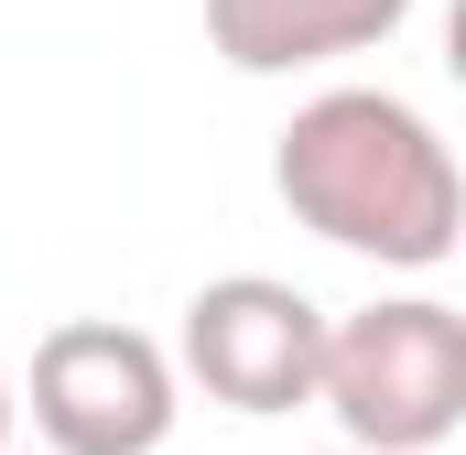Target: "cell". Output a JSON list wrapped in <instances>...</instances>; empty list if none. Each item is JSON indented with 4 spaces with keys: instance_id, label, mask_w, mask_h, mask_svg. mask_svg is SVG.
I'll use <instances>...</instances> for the list:
<instances>
[{
    "instance_id": "1",
    "label": "cell",
    "mask_w": 466,
    "mask_h": 455,
    "mask_svg": "<svg viewBox=\"0 0 466 455\" xmlns=\"http://www.w3.org/2000/svg\"><path fill=\"white\" fill-rule=\"evenodd\" d=\"M271 185H282V207L315 238H337L358 260H390V271L456 260V228H466L456 152L390 87H326V98H304L293 130H282V152H271Z\"/></svg>"
},
{
    "instance_id": "4",
    "label": "cell",
    "mask_w": 466,
    "mask_h": 455,
    "mask_svg": "<svg viewBox=\"0 0 466 455\" xmlns=\"http://www.w3.org/2000/svg\"><path fill=\"white\" fill-rule=\"evenodd\" d=\"M315 358H326V304L271 271H228L185 304V379L228 412H304Z\"/></svg>"
},
{
    "instance_id": "7",
    "label": "cell",
    "mask_w": 466,
    "mask_h": 455,
    "mask_svg": "<svg viewBox=\"0 0 466 455\" xmlns=\"http://www.w3.org/2000/svg\"><path fill=\"white\" fill-rule=\"evenodd\" d=\"M348 455H358V445H348Z\"/></svg>"
},
{
    "instance_id": "6",
    "label": "cell",
    "mask_w": 466,
    "mask_h": 455,
    "mask_svg": "<svg viewBox=\"0 0 466 455\" xmlns=\"http://www.w3.org/2000/svg\"><path fill=\"white\" fill-rule=\"evenodd\" d=\"M0 445H11V379H0Z\"/></svg>"
},
{
    "instance_id": "5",
    "label": "cell",
    "mask_w": 466,
    "mask_h": 455,
    "mask_svg": "<svg viewBox=\"0 0 466 455\" xmlns=\"http://www.w3.org/2000/svg\"><path fill=\"white\" fill-rule=\"evenodd\" d=\"M401 22H412V0H207V44L238 76L326 66V55H358V44H380Z\"/></svg>"
},
{
    "instance_id": "2",
    "label": "cell",
    "mask_w": 466,
    "mask_h": 455,
    "mask_svg": "<svg viewBox=\"0 0 466 455\" xmlns=\"http://www.w3.org/2000/svg\"><path fill=\"white\" fill-rule=\"evenodd\" d=\"M315 401L348 423L358 455H423L466 423V315L434 293H390L326 315V358H315Z\"/></svg>"
},
{
    "instance_id": "3",
    "label": "cell",
    "mask_w": 466,
    "mask_h": 455,
    "mask_svg": "<svg viewBox=\"0 0 466 455\" xmlns=\"http://www.w3.org/2000/svg\"><path fill=\"white\" fill-rule=\"evenodd\" d=\"M174 358L141 337V326H109V315H76L33 347V423L55 455H152L174 434Z\"/></svg>"
}]
</instances>
